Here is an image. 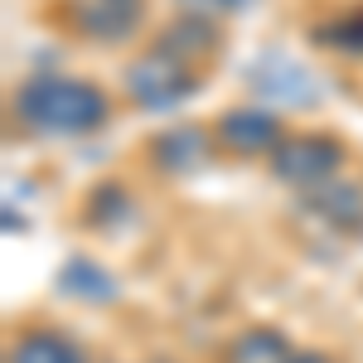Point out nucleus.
I'll return each instance as SVG.
<instances>
[{"instance_id":"nucleus-1","label":"nucleus","mask_w":363,"mask_h":363,"mask_svg":"<svg viewBox=\"0 0 363 363\" xmlns=\"http://www.w3.org/2000/svg\"><path fill=\"white\" fill-rule=\"evenodd\" d=\"M15 112L39 136H83V131H97L107 121V97L92 83H78V78L34 73L15 92Z\"/></svg>"},{"instance_id":"nucleus-2","label":"nucleus","mask_w":363,"mask_h":363,"mask_svg":"<svg viewBox=\"0 0 363 363\" xmlns=\"http://www.w3.org/2000/svg\"><path fill=\"white\" fill-rule=\"evenodd\" d=\"M194 68L189 63H179L174 54L165 49H150L145 58H136L131 68H126V92L136 97L145 112H169V107H179L184 97H194Z\"/></svg>"},{"instance_id":"nucleus-3","label":"nucleus","mask_w":363,"mask_h":363,"mask_svg":"<svg viewBox=\"0 0 363 363\" xmlns=\"http://www.w3.org/2000/svg\"><path fill=\"white\" fill-rule=\"evenodd\" d=\"M339 145L325 136H291L281 140L277 150H272V174H277L281 184H291V189H320V184H330L339 169Z\"/></svg>"},{"instance_id":"nucleus-4","label":"nucleus","mask_w":363,"mask_h":363,"mask_svg":"<svg viewBox=\"0 0 363 363\" xmlns=\"http://www.w3.org/2000/svg\"><path fill=\"white\" fill-rule=\"evenodd\" d=\"M73 20L87 39L121 44L140 20V0H73Z\"/></svg>"},{"instance_id":"nucleus-5","label":"nucleus","mask_w":363,"mask_h":363,"mask_svg":"<svg viewBox=\"0 0 363 363\" xmlns=\"http://www.w3.org/2000/svg\"><path fill=\"white\" fill-rule=\"evenodd\" d=\"M281 121L267 107H233V112L218 121V140L238 155H252V150H277L281 145Z\"/></svg>"},{"instance_id":"nucleus-6","label":"nucleus","mask_w":363,"mask_h":363,"mask_svg":"<svg viewBox=\"0 0 363 363\" xmlns=\"http://www.w3.org/2000/svg\"><path fill=\"white\" fill-rule=\"evenodd\" d=\"M306 208L330 228L363 233V184L359 179H330V184H320V189H310Z\"/></svg>"},{"instance_id":"nucleus-7","label":"nucleus","mask_w":363,"mask_h":363,"mask_svg":"<svg viewBox=\"0 0 363 363\" xmlns=\"http://www.w3.org/2000/svg\"><path fill=\"white\" fill-rule=\"evenodd\" d=\"M155 160L174 174H184V169H194L208 160V131L203 126H174L165 136L155 140Z\"/></svg>"},{"instance_id":"nucleus-8","label":"nucleus","mask_w":363,"mask_h":363,"mask_svg":"<svg viewBox=\"0 0 363 363\" xmlns=\"http://www.w3.org/2000/svg\"><path fill=\"white\" fill-rule=\"evenodd\" d=\"M58 291L73 296V301H97V306L116 301V281L107 277L97 262H87V257H73V262L58 272Z\"/></svg>"},{"instance_id":"nucleus-9","label":"nucleus","mask_w":363,"mask_h":363,"mask_svg":"<svg viewBox=\"0 0 363 363\" xmlns=\"http://www.w3.org/2000/svg\"><path fill=\"white\" fill-rule=\"evenodd\" d=\"M213 44H218V29L208 25V20H199V15H189V20L169 25L165 34H160V44H155V49L174 54L179 63H194V58H203Z\"/></svg>"},{"instance_id":"nucleus-10","label":"nucleus","mask_w":363,"mask_h":363,"mask_svg":"<svg viewBox=\"0 0 363 363\" xmlns=\"http://www.w3.org/2000/svg\"><path fill=\"white\" fill-rule=\"evenodd\" d=\"M10 363H87V359H83V349L63 335H25L15 344Z\"/></svg>"},{"instance_id":"nucleus-11","label":"nucleus","mask_w":363,"mask_h":363,"mask_svg":"<svg viewBox=\"0 0 363 363\" xmlns=\"http://www.w3.org/2000/svg\"><path fill=\"white\" fill-rule=\"evenodd\" d=\"M238 363H286V344L277 335H242L238 339Z\"/></svg>"},{"instance_id":"nucleus-12","label":"nucleus","mask_w":363,"mask_h":363,"mask_svg":"<svg viewBox=\"0 0 363 363\" xmlns=\"http://www.w3.org/2000/svg\"><path fill=\"white\" fill-rule=\"evenodd\" d=\"M320 39H325V44H339V49H363V15L359 20H339V25H330Z\"/></svg>"},{"instance_id":"nucleus-13","label":"nucleus","mask_w":363,"mask_h":363,"mask_svg":"<svg viewBox=\"0 0 363 363\" xmlns=\"http://www.w3.org/2000/svg\"><path fill=\"white\" fill-rule=\"evenodd\" d=\"M189 5H203V10H247L252 0H189Z\"/></svg>"},{"instance_id":"nucleus-14","label":"nucleus","mask_w":363,"mask_h":363,"mask_svg":"<svg viewBox=\"0 0 363 363\" xmlns=\"http://www.w3.org/2000/svg\"><path fill=\"white\" fill-rule=\"evenodd\" d=\"M286 363H325V359H320V354H291Z\"/></svg>"}]
</instances>
